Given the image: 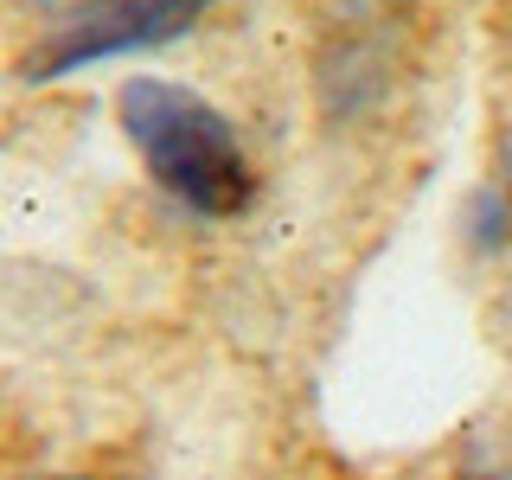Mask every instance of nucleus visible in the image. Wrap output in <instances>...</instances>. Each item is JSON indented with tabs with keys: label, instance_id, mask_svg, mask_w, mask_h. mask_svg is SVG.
Listing matches in <instances>:
<instances>
[{
	"label": "nucleus",
	"instance_id": "nucleus-5",
	"mask_svg": "<svg viewBox=\"0 0 512 480\" xmlns=\"http://www.w3.org/2000/svg\"><path fill=\"white\" fill-rule=\"evenodd\" d=\"M500 186L512 192V122H506V135H500Z\"/></svg>",
	"mask_w": 512,
	"mask_h": 480
},
{
	"label": "nucleus",
	"instance_id": "nucleus-4",
	"mask_svg": "<svg viewBox=\"0 0 512 480\" xmlns=\"http://www.w3.org/2000/svg\"><path fill=\"white\" fill-rule=\"evenodd\" d=\"M461 480H512V448L506 442H480L468 455V468H461Z\"/></svg>",
	"mask_w": 512,
	"mask_h": 480
},
{
	"label": "nucleus",
	"instance_id": "nucleus-3",
	"mask_svg": "<svg viewBox=\"0 0 512 480\" xmlns=\"http://www.w3.org/2000/svg\"><path fill=\"white\" fill-rule=\"evenodd\" d=\"M474 237H480V250H500L506 237H512V192H474Z\"/></svg>",
	"mask_w": 512,
	"mask_h": 480
},
{
	"label": "nucleus",
	"instance_id": "nucleus-2",
	"mask_svg": "<svg viewBox=\"0 0 512 480\" xmlns=\"http://www.w3.org/2000/svg\"><path fill=\"white\" fill-rule=\"evenodd\" d=\"M212 7L218 0H90L77 20H64L52 39L26 58V77L45 84V77H71V71H84V64L154 52V45L192 32Z\"/></svg>",
	"mask_w": 512,
	"mask_h": 480
},
{
	"label": "nucleus",
	"instance_id": "nucleus-1",
	"mask_svg": "<svg viewBox=\"0 0 512 480\" xmlns=\"http://www.w3.org/2000/svg\"><path fill=\"white\" fill-rule=\"evenodd\" d=\"M116 116L128 148L154 173V186L180 199L192 218H237L256 199L244 141L199 90L167 84V77H128L116 96Z\"/></svg>",
	"mask_w": 512,
	"mask_h": 480
},
{
	"label": "nucleus",
	"instance_id": "nucleus-6",
	"mask_svg": "<svg viewBox=\"0 0 512 480\" xmlns=\"http://www.w3.org/2000/svg\"><path fill=\"white\" fill-rule=\"evenodd\" d=\"M32 7H58V0H32Z\"/></svg>",
	"mask_w": 512,
	"mask_h": 480
}]
</instances>
